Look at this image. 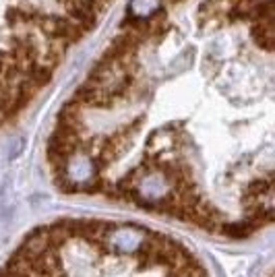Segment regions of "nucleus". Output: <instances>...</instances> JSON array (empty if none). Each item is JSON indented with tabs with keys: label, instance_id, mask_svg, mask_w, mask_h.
Returning <instances> with one entry per match:
<instances>
[{
	"label": "nucleus",
	"instance_id": "3",
	"mask_svg": "<svg viewBox=\"0 0 275 277\" xmlns=\"http://www.w3.org/2000/svg\"><path fill=\"white\" fill-rule=\"evenodd\" d=\"M172 2H178V0H172Z\"/></svg>",
	"mask_w": 275,
	"mask_h": 277
},
{
	"label": "nucleus",
	"instance_id": "2",
	"mask_svg": "<svg viewBox=\"0 0 275 277\" xmlns=\"http://www.w3.org/2000/svg\"><path fill=\"white\" fill-rule=\"evenodd\" d=\"M21 149H23V138H15V145H12V149H10V159H15L19 153H21Z\"/></svg>",
	"mask_w": 275,
	"mask_h": 277
},
{
	"label": "nucleus",
	"instance_id": "1",
	"mask_svg": "<svg viewBox=\"0 0 275 277\" xmlns=\"http://www.w3.org/2000/svg\"><path fill=\"white\" fill-rule=\"evenodd\" d=\"M75 102L81 108H110L114 104V100L106 91L91 85V83H85L75 91Z\"/></svg>",
	"mask_w": 275,
	"mask_h": 277
}]
</instances>
